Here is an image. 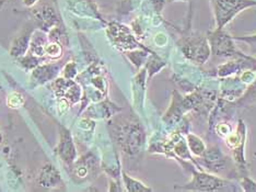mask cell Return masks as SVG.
<instances>
[{"label":"cell","instance_id":"d4e9b609","mask_svg":"<svg viewBox=\"0 0 256 192\" xmlns=\"http://www.w3.org/2000/svg\"><path fill=\"white\" fill-rule=\"evenodd\" d=\"M142 0H123L120 3V7L118 8L120 14H128L130 11H134L137 6L140 4Z\"/></svg>","mask_w":256,"mask_h":192},{"label":"cell","instance_id":"e0dca14e","mask_svg":"<svg viewBox=\"0 0 256 192\" xmlns=\"http://www.w3.org/2000/svg\"><path fill=\"white\" fill-rule=\"evenodd\" d=\"M122 179H123V183L125 190L128 192H148V191H152V189L149 188L148 185L142 183L139 180L132 178L125 171H122Z\"/></svg>","mask_w":256,"mask_h":192},{"label":"cell","instance_id":"4dcf8cb0","mask_svg":"<svg viewBox=\"0 0 256 192\" xmlns=\"http://www.w3.org/2000/svg\"><path fill=\"white\" fill-rule=\"evenodd\" d=\"M2 142V133H0V143Z\"/></svg>","mask_w":256,"mask_h":192},{"label":"cell","instance_id":"9c48e42d","mask_svg":"<svg viewBox=\"0 0 256 192\" xmlns=\"http://www.w3.org/2000/svg\"><path fill=\"white\" fill-rule=\"evenodd\" d=\"M57 154L65 164L72 166L77 160V149H76L72 133L66 127H62L60 133V143L57 146Z\"/></svg>","mask_w":256,"mask_h":192},{"label":"cell","instance_id":"6da1fadb","mask_svg":"<svg viewBox=\"0 0 256 192\" xmlns=\"http://www.w3.org/2000/svg\"><path fill=\"white\" fill-rule=\"evenodd\" d=\"M113 136L124 153L137 155L146 142V134L140 122L134 119L118 120L113 124Z\"/></svg>","mask_w":256,"mask_h":192},{"label":"cell","instance_id":"4316f807","mask_svg":"<svg viewBox=\"0 0 256 192\" xmlns=\"http://www.w3.org/2000/svg\"><path fill=\"white\" fill-rule=\"evenodd\" d=\"M76 75H77V67H76V64L74 62L68 63L62 69V77L67 79H72Z\"/></svg>","mask_w":256,"mask_h":192},{"label":"cell","instance_id":"44dd1931","mask_svg":"<svg viewBox=\"0 0 256 192\" xmlns=\"http://www.w3.org/2000/svg\"><path fill=\"white\" fill-rule=\"evenodd\" d=\"M45 55H48L52 60H58L62 55V44L58 42H52L46 43L45 45Z\"/></svg>","mask_w":256,"mask_h":192},{"label":"cell","instance_id":"9a60e30c","mask_svg":"<svg viewBox=\"0 0 256 192\" xmlns=\"http://www.w3.org/2000/svg\"><path fill=\"white\" fill-rule=\"evenodd\" d=\"M33 32H34L33 29H30V30L22 33L20 37H18L14 41L9 51L11 56L16 58H20L26 54L28 50L30 49V43H31V38H32Z\"/></svg>","mask_w":256,"mask_h":192},{"label":"cell","instance_id":"cb8c5ba5","mask_svg":"<svg viewBox=\"0 0 256 192\" xmlns=\"http://www.w3.org/2000/svg\"><path fill=\"white\" fill-rule=\"evenodd\" d=\"M238 183L243 191L246 192H256V181L248 176H243L238 179Z\"/></svg>","mask_w":256,"mask_h":192},{"label":"cell","instance_id":"603a6c76","mask_svg":"<svg viewBox=\"0 0 256 192\" xmlns=\"http://www.w3.org/2000/svg\"><path fill=\"white\" fill-rule=\"evenodd\" d=\"M214 132H216V134L224 139L234 130V127H232L231 123H229L228 121H221L219 123L214 124Z\"/></svg>","mask_w":256,"mask_h":192},{"label":"cell","instance_id":"484cf974","mask_svg":"<svg viewBox=\"0 0 256 192\" xmlns=\"http://www.w3.org/2000/svg\"><path fill=\"white\" fill-rule=\"evenodd\" d=\"M234 41H238V42H244L248 44L252 48V51L256 53V34H252V36H243V37H234Z\"/></svg>","mask_w":256,"mask_h":192},{"label":"cell","instance_id":"f1b7e54d","mask_svg":"<svg viewBox=\"0 0 256 192\" xmlns=\"http://www.w3.org/2000/svg\"><path fill=\"white\" fill-rule=\"evenodd\" d=\"M166 3H176V2H190L192 3V0H166Z\"/></svg>","mask_w":256,"mask_h":192},{"label":"cell","instance_id":"83f0119b","mask_svg":"<svg viewBox=\"0 0 256 192\" xmlns=\"http://www.w3.org/2000/svg\"><path fill=\"white\" fill-rule=\"evenodd\" d=\"M22 2H23V5H24L26 7L31 8L38 2V0H22Z\"/></svg>","mask_w":256,"mask_h":192},{"label":"cell","instance_id":"30bf717a","mask_svg":"<svg viewBox=\"0 0 256 192\" xmlns=\"http://www.w3.org/2000/svg\"><path fill=\"white\" fill-rule=\"evenodd\" d=\"M55 94L58 98H62L68 102L77 103L81 97L80 86L74 83L72 79H67L65 77L58 78L54 83Z\"/></svg>","mask_w":256,"mask_h":192},{"label":"cell","instance_id":"d6986e66","mask_svg":"<svg viewBox=\"0 0 256 192\" xmlns=\"http://www.w3.org/2000/svg\"><path fill=\"white\" fill-rule=\"evenodd\" d=\"M148 53H150L149 50H144V51H132L130 53H127L128 58H130V62L132 63V65L136 68H140L144 62L148 61Z\"/></svg>","mask_w":256,"mask_h":192},{"label":"cell","instance_id":"7a4b0ae2","mask_svg":"<svg viewBox=\"0 0 256 192\" xmlns=\"http://www.w3.org/2000/svg\"><path fill=\"white\" fill-rule=\"evenodd\" d=\"M209 4L214 29H224L242 11L256 7V0H209Z\"/></svg>","mask_w":256,"mask_h":192},{"label":"cell","instance_id":"8fae6325","mask_svg":"<svg viewBox=\"0 0 256 192\" xmlns=\"http://www.w3.org/2000/svg\"><path fill=\"white\" fill-rule=\"evenodd\" d=\"M31 14L38 23L40 28L46 32H50L52 29L60 23L55 10L50 6H40V7L32 9Z\"/></svg>","mask_w":256,"mask_h":192},{"label":"cell","instance_id":"4fadbf2b","mask_svg":"<svg viewBox=\"0 0 256 192\" xmlns=\"http://www.w3.org/2000/svg\"><path fill=\"white\" fill-rule=\"evenodd\" d=\"M98 169V160L96 157L92 154H88L84 156L82 158L76 160L74 162V170L76 177L81 179H86V177L94 172Z\"/></svg>","mask_w":256,"mask_h":192},{"label":"cell","instance_id":"5b68a950","mask_svg":"<svg viewBox=\"0 0 256 192\" xmlns=\"http://www.w3.org/2000/svg\"><path fill=\"white\" fill-rule=\"evenodd\" d=\"M246 125L243 120L238 122L236 127L224 138L226 145L232 152V159L234 160L238 169L246 172Z\"/></svg>","mask_w":256,"mask_h":192},{"label":"cell","instance_id":"3957f363","mask_svg":"<svg viewBox=\"0 0 256 192\" xmlns=\"http://www.w3.org/2000/svg\"><path fill=\"white\" fill-rule=\"evenodd\" d=\"M178 49L188 61L195 64H205L212 55L207 37L200 33H186L178 40Z\"/></svg>","mask_w":256,"mask_h":192},{"label":"cell","instance_id":"ba28073f","mask_svg":"<svg viewBox=\"0 0 256 192\" xmlns=\"http://www.w3.org/2000/svg\"><path fill=\"white\" fill-rule=\"evenodd\" d=\"M108 34L112 42L120 48L132 50L136 46L140 45V43L137 42L135 36L132 33L130 29L124 25H120V23L110 22L108 26Z\"/></svg>","mask_w":256,"mask_h":192},{"label":"cell","instance_id":"f546056e","mask_svg":"<svg viewBox=\"0 0 256 192\" xmlns=\"http://www.w3.org/2000/svg\"><path fill=\"white\" fill-rule=\"evenodd\" d=\"M2 86H0V103H2Z\"/></svg>","mask_w":256,"mask_h":192},{"label":"cell","instance_id":"52a82bcc","mask_svg":"<svg viewBox=\"0 0 256 192\" xmlns=\"http://www.w3.org/2000/svg\"><path fill=\"white\" fill-rule=\"evenodd\" d=\"M228 159V157L221 152L220 148L217 146H210L206 148L205 153L200 157L196 158V161L200 170L218 173L226 169Z\"/></svg>","mask_w":256,"mask_h":192},{"label":"cell","instance_id":"ac0fdd59","mask_svg":"<svg viewBox=\"0 0 256 192\" xmlns=\"http://www.w3.org/2000/svg\"><path fill=\"white\" fill-rule=\"evenodd\" d=\"M256 102V78L248 85L246 90L241 96L240 100H238V106L240 104L242 107H246L248 104H253Z\"/></svg>","mask_w":256,"mask_h":192},{"label":"cell","instance_id":"2e32d148","mask_svg":"<svg viewBox=\"0 0 256 192\" xmlns=\"http://www.w3.org/2000/svg\"><path fill=\"white\" fill-rule=\"evenodd\" d=\"M185 138H186V143H188L190 152L194 157H196V158H198V157H200L204 153H205L207 146L198 135L194 134V133L188 132L185 134Z\"/></svg>","mask_w":256,"mask_h":192},{"label":"cell","instance_id":"8992f818","mask_svg":"<svg viewBox=\"0 0 256 192\" xmlns=\"http://www.w3.org/2000/svg\"><path fill=\"white\" fill-rule=\"evenodd\" d=\"M212 54L218 57H241L244 54L236 49L234 39L224 29H214L207 34Z\"/></svg>","mask_w":256,"mask_h":192},{"label":"cell","instance_id":"7402d4cb","mask_svg":"<svg viewBox=\"0 0 256 192\" xmlns=\"http://www.w3.org/2000/svg\"><path fill=\"white\" fill-rule=\"evenodd\" d=\"M24 103H26L24 97H23L18 91L11 92L7 98V104L10 109H20L24 106Z\"/></svg>","mask_w":256,"mask_h":192},{"label":"cell","instance_id":"ffe728a7","mask_svg":"<svg viewBox=\"0 0 256 192\" xmlns=\"http://www.w3.org/2000/svg\"><path fill=\"white\" fill-rule=\"evenodd\" d=\"M164 66H166V63L162 61L158 55H156L154 53L152 56L148 58V61H147L146 69L148 71L147 73L149 74V77H152L154 75H156V73H159Z\"/></svg>","mask_w":256,"mask_h":192},{"label":"cell","instance_id":"5bb4252c","mask_svg":"<svg viewBox=\"0 0 256 192\" xmlns=\"http://www.w3.org/2000/svg\"><path fill=\"white\" fill-rule=\"evenodd\" d=\"M60 182H62L60 171L53 165L48 164L40 169L38 176V183L40 187L54 188L57 187Z\"/></svg>","mask_w":256,"mask_h":192},{"label":"cell","instance_id":"277c9868","mask_svg":"<svg viewBox=\"0 0 256 192\" xmlns=\"http://www.w3.org/2000/svg\"><path fill=\"white\" fill-rule=\"evenodd\" d=\"M234 187V184L231 181L221 178L217 176V174L206 170L195 169L192 171V178L190 181L183 185H176V190L212 192L220 190H230V188Z\"/></svg>","mask_w":256,"mask_h":192},{"label":"cell","instance_id":"7c38bea8","mask_svg":"<svg viewBox=\"0 0 256 192\" xmlns=\"http://www.w3.org/2000/svg\"><path fill=\"white\" fill-rule=\"evenodd\" d=\"M60 72V64H44V65H38L32 71L31 81L34 85H43L48 81L53 80L58 73Z\"/></svg>","mask_w":256,"mask_h":192}]
</instances>
